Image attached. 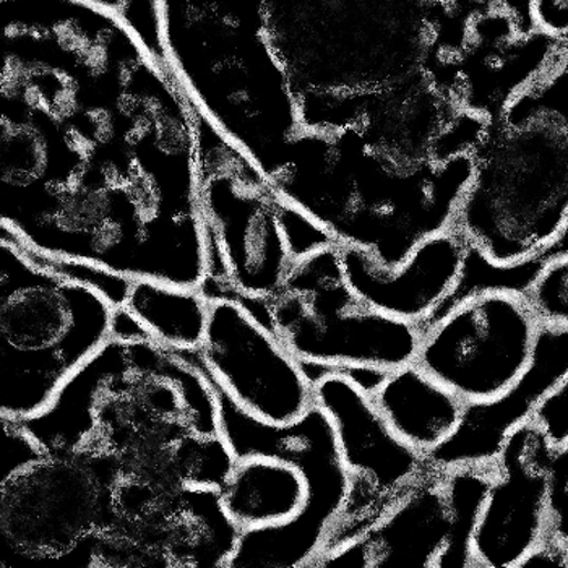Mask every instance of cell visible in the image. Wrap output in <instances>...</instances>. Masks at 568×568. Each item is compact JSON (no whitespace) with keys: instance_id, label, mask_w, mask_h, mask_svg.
Wrapping results in <instances>:
<instances>
[{"instance_id":"cell-21","label":"cell","mask_w":568,"mask_h":568,"mask_svg":"<svg viewBox=\"0 0 568 568\" xmlns=\"http://www.w3.org/2000/svg\"><path fill=\"white\" fill-rule=\"evenodd\" d=\"M125 307L161 345L200 349L209 322V300L200 290L133 280Z\"/></svg>"},{"instance_id":"cell-33","label":"cell","mask_w":568,"mask_h":568,"mask_svg":"<svg viewBox=\"0 0 568 568\" xmlns=\"http://www.w3.org/2000/svg\"><path fill=\"white\" fill-rule=\"evenodd\" d=\"M90 2L98 3V6L106 7V9L114 10V12H124L128 7L129 0H90Z\"/></svg>"},{"instance_id":"cell-29","label":"cell","mask_w":568,"mask_h":568,"mask_svg":"<svg viewBox=\"0 0 568 568\" xmlns=\"http://www.w3.org/2000/svg\"><path fill=\"white\" fill-rule=\"evenodd\" d=\"M531 16L539 31L568 43V0H531Z\"/></svg>"},{"instance_id":"cell-12","label":"cell","mask_w":568,"mask_h":568,"mask_svg":"<svg viewBox=\"0 0 568 568\" xmlns=\"http://www.w3.org/2000/svg\"><path fill=\"white\" fill-rule=\"evenodd\" d=\"M538 335L521 294L489 291L463 301L427 329L415 363L463 402H490L524 374Z\"/></svg>"},{"instance_id":"cell-23","label":"cell","mask_w":568,"mask_h":568,"mask_svg":"<svg viewBox=\"0 0 568 568\" xmlns=\"http://www.w3.org/2000/svg\"><path fill=\"white\" fill-rule=\"evenodd\" d=\"M541 266L524 297L539 327L568 328V254L539 258Z\"/></svg>"},{"instance_id":"cell-32","label":"cell","mask_w":568,"mask_h":568,"mask_svg":"<svg viewBox=\"0 0 568 568\" xmlns=\"http://www.w3.org/2000/svg\"><path fill=\"white\" fill-rule=\"evenodd\" d=\"M111 336L112 338L121 339L153 338V336L150 335L149 329L140 324L139 318H136L128 307L114 308V315H112Z\"/></svg>"},{"instance_id":"cell-30","label":"cell","mask_w":568,"mask_h":568,"mask_svg":"<svg viewBox=\"0 0 568 568\" xmlns=\"http://www.w3.org/2000/svg\"><path fill=\"white\" fill-rule=\"evenodd\" d=\"M122 17L131 23L133 30L152 49L160 48V31H158L156 3L154 0H129Z\"/></svg>"},{"instance_id":"cell-13","label":"cell","mask_w":568,"mask_h":568,"mask_svg":"<svg viewBox=\"0 0 568 568\" xmlns=\"http://www.w3.org/2000/svg\"><path fill=\"white\" fill-rule=\"evenodd\" d=\"M199 353L234 403L257 419L286 426L315 405L300 359L237 301L209 300Z\"/></svg>"},{"instance_id":"cell-31","label":"cell","mask_w":568,"mask_h":568,"mask_svg":"<svg viewBox=\"0 0 568 568\" xmlns=\"http://www.w3.org/2000/svg\"><path fill=\"white\" fill-rule=\"evenodd\" d=\"M518 568H568V546L546 536Z\"/></svg>"},{"instance_id":"cell-11","label":"cell","mask_w":568,"mask_h":568,"mask_svg":"<svg viewBox=\"0 0 568 568\" xmlns=\"http://www.w3.org/2000/svg\"><path fill=\"white\" fill-rule=\"evenodd\" d=\"M314 395L315 405L332 420L349 487L312 568L384 520L429 466L426 455L388 426L372 395L349 378L328 375L314 385Z\"/></svg>"},{"instance_id":"cell-16","label":"cell","mask_w":568,"mask_h":568,"mask_svg":"<svg viewBox=\"0 0 568 568\" xmlns=\"http://www.w3.org/2000/svg\"><path fill=\"white\" fill-rule=\"evenodd\" d=\"M338 248L351 290L364 303L419 325L454 290L469 245L454 227H448L420 241L395 268L385 266L366 248L348 244H339Z\"/></svg>"},{"instance_id":"cell-1","label":"cell","mask_w":568,"mask_h":568,"mask_svg":"<svg viewBox=\"0 0 568 568\" xmlns=\"http://www.w3.org/2000/svg\"><path fill=\"white\" fill-rule=\"evenodd\" d=\"M0 230L125 278L205 282L194 108L121 13L0 0Z\"/></svg>"},{"instance_id":"cell-17","label":"cell","mask_w":568,"mask_h":568,"mask_svg":"<svg viewBox=\"0 0 568 568\" xmlns=\"http://www.w3.org/2000/svg\"><path fill=\"white\" fill-rule=\"evenodd\" d=\"M568 375V328L539 327L531 363L497 398L468 403L454 436L427 455L436 468L496 462L505 438L531 419L536 409Z\"/></svg>"},{"instance_id":"cell-18","label":"cell","mask_w":568,"mask_h":568,"mask_svg":"<svg viewBox=\"0 0 568 568\" xmlns=\"http://www.w3.org/2000/svg\"><path fill=\"white\" fill-rule=\"evenodd\" d=\"M448 529L445 469L429 463L384 520L314 568H436Z\"/></svg>"},{"instance_id":"cell-15","label":"cell","mask_w":568,"mask_h":568,"mask_svg":"<svg viewBox=\"0 0 568 568\" xmlns=\"http://www.w3.org/2000/svg\"><path fill=\"white\" fill-rule=\"evenodd\" d=\"M552 452L554 442L532 417L505 438L473 542L476 568H518L545 541Z\"/></svg>"},{"instance_id":"cell-22","label":"cell","mask_w":568,"mask_h":568,"mask_svg":"<svg viewBox=\"0 0 568 568\" xmlns=\"http://www.w3.org/2000/svg\"><path fill=\"white\" fill-rule=\"evenodd\" d=\"M494 476L496 462L445 469L450 529L436 568H476L473 542Z\"/></svg>"},{"instance_id":"cell-27","label":"cell","mask_w":568,"mask_h":568,"mask_svg":"<svg viewBox=\"0 0 568 568\" xmlns=\"http://www.w3.org/2000/svg\"><path fill=\"white\" fill-rule=\"evenodd\" d=\"M3 429L2 463H0V481L22 471L27 466L44 457L40 445L30 434L24 433L16 420L0 419Z\"/></svg>"},{"instance_id":"cell-7","label":"cell","mask_w":568,"mask_h":568,"mask_svg":"<svg viewBox=\"0 0 568 568\" xmlns=\"http://www.w3.org/2000/svg\"><path fill=\"white\" fill-rule=\"evenodd\" d=\"M174 351L197 367L212 385L219 399L221 434L236 459H283L300 468L307 481L303 510L284 524L242 531L227 568H312L349 487L332 420L317 405L286 426L257 419L226 394L206 369L199 349Z\"/></svg>"},{"instance_id":"cell-26","label":"cell","mask_w":568,"mask_h":568,"mask_svg":"<svg viewBox=\"0 0 568 568\" xmlns=\"http://www.w3.org/2000/svg\"><path fill=\"white\" fill-rule=\"evenodd\" d=\"M547 536L568 546V438L554 445L547 471Z\"/></svg>"},{"instance_id":"cell-9","label":"cell","mask_w":568,"mask_h":568,"mask_svg":"<svg viewBox=\"0 0 568 568\" xmlns=\"http://www.w3.org/2000/svg\"><path fill=\"white\" fill-rule=\"evenodd\" d=\"M266 301L273 333L300 361L387 372L416 361L419 328L371 307L351 290L338 245L294 263Z\"/></svg>"},{"instance_id":"cell-4","label":"cell","mask_w":568,"mask_h":568,"mask_svg":"<svg viewBox=\"0 0 568 568\" xmlns=\"http://www.w3.org/2000/svg\"><path fill=\"white\" fill-rule=\"evenodd\" d=\"M568 223V43L489 122L452 227L500 266L535 261Z\"/></svg>"},{"instance_id":"cell-24","label":"cell","mask_w":568,"mask_h":568,"mask_svg":"<svg viewBox=\"0 0 568 568\" xmlns=\"http://www.w3.org/2000/svg\"><path fill=\"white\" fill-rule=\"evenodd\" d=\"M0 236L7 237V240L20 245L31 261L40 263L41 266H45V268L52 270V272L59 273V275L65 276V278L93 287L98 293L103 294L115 308L125 307L129 294H131L133 280L110 272V270L103 268V266L93 265V263L69 261V258H55L40 254V252L33 251V248L27 247V245L22 244L13 234L6 230H0Z\"/></svg>"},{"instance_id":"cell-19","label":"cell","mask_w":568,"mask_h":568,"mask_svg":"<svg viewBox=\"0 0 568 568\" xmlns=\"http://www.w3.org/2000/svg\"><path fill=\"white\" fill-rule=\"evenodd\" d=\"M372 398L388 426L426 457L454 436L468 405L416 363L388 372Z\"/></svg>"},{"instance_id":"cell-28","label":"cell","mask_w":568,"mask_h":568,"mask_svg":"<svg viewBox=\"0 0 568 568\" xmlns=\"http://www.w3.org/2000/svg\"><path fill=\"white\" fill-rule=\"evenodd\" d=\"M532 419L541 424L554 445L568 438V375L566 381L552 392L536 409Z\"/></svg>"},{"instance_id":"cell-6","label":"cell","mask_w":568,"mask_h":568,"mask_svg":"<svg viewBox=\"0 0 568 568\" xmlns=\"http://www.w3.org/2000/svg\"><path fill=\"white\" fill-rule=\"evenodd\" d=\"M114 306L0 236V419L40 415L111 338Z\"/></svg>"},{"instance_id":"cell-3","label":"cell","mask_w":568,"mask_h":568,"mask_svg":"<svg viewBox=\"0 0 568 568\" xmlns=\"http://www.w3.org/2000/svg\"><path fill=\"white\" fill-rule=\"evenodd\" d=\"M262 17L296 136L333 152L399 94L442 85L438 58L459 33L452 0H263Z\"/></svg>"},{"instance_id":"cell-14","label":"cell","mask_w":568,"mask_h":568,"mask_svg":"<svg viewBox=\"0 0 568 568\" xmlns=\"http://www.w3.org/2000/svg\"><path fill=\"white\" fill-rule=\"evenodd\" d=\"M219 490H160L132 515H118L101 539V567L227 568L241 536Z\"/></svg>"},{"instance_id":"cell-25","label":"cell","mask_w":568,"mask_h":568,"mask_svg":"<svg viewBox=\"0 0 568 568\" xmlns=\"http://www.w3.org/2000/svg\"><path fill=\"white\" fill-rule=\"evenodd\" d=\"M280 220H282L284 237L294 262L303 261L308 255L322 248L338 245L335 237L322 224L311 219L306 212L297 209L294 203L287 202L282 195L280 205Z\"/></svg>"},{"instance_id":"cell-5","label":"cell","mask_w":568,"mask_h":568,"mask_svg":"<svg viewBox=\"0 0 568 568\" xmlns=\"http://www.w3.org/2000/svg\"><path fill=\"white\" fill-rule=\"evenodd\" d=\"M164 61L212 128L270 182L297 133L263 0H154Z\"/></svg>"},{"instance_id":"cell-8","label":"cell","mask_w":568,"mask_h":568,"mask_svg":"<svg viewBox=\"0 0 568 568\" xmlns=\"http://www.w3.org/2000/svg\"><path fill=\"white\" fill-rule=\"evenodd\" d=\"M118 483L111 459L48 454L0 481V567H98Z\"/></svg>"},{"instance_id":"cell-10","label":"cell","mask_w":568,"mask_h":568,"mask_svg":"<svg viewBox=\"0 0 568 568\" xmlns=\"http://www.w3.org/2000/svg\"><path fill=\"white\" fill-rule=\"evenodd\" d=\"M194 112L206 241L216 242L234 290L266 300L283 286L296 263L280 220L282 195L195 108Z\"/></svg>"},{"instance_id":"cell-20","label":"cell","mask_w":568,"mask_h":568,"mask_svg":"<svg viewBox=\"0 0 568 568\" xmlns=\"http://www.w3.org/2000/svg\"><path fill=\"white\" fill-rule=\"evenodd\" d=\"M219 494L227 517L245 531L296 517L307 503L308 487L303 471L291 463L247 457L236 459Z\"/></svg>"},{"instance_id":"cell-2","label":"cell","mask_w":568,"mask_h":568,"mask_svg":"<svg viewBox=\"0 0 568 568\" xmlns=\"http://www.w3.org/2000/svg\"><path fill=\"white\" fill-rule=\"evenodd\" d=\"M16 423L44 454L111 459L119 481L158 489L220 490L236 465L212 385L154 338L111 336L44 412Z\"/></svg>"}]
</instances>
